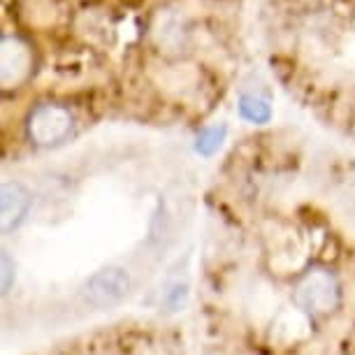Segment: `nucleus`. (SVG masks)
Wrapping results in <instances>:
<instances>
[{"instance_id":"obj_1","label":"nucleus","mask_w":355,"mask_h":355,"mask_svg":"<svg viewBox=\"0 0 355 355\" xmlns=\"http://www.w3.org/2000/svg\"><path fill=\"white\" fill-rule=\"evenodd\" d=\"M339 284L327 270H311L295 288V302L311 316H327L339 306Z\"/></svg>"},{"instance_id":"obj_2","label":"nucleus","mask_w":355,"mask_h":355,"mask_svg":"<svg viewBox=\"0 0 355 355\" xmlns=\"http://www.w3.org/2000/svg\"><path fill=\"white\" fill-rule=\"evenodd\" d=\"M72 130L70 112L61 105H40L28 116V135L40 146L63 142Z\"/></svg>"},{"instance_id":"obj_3","label":"nucleus","mask_w":355,"mask_h":355,"mask_svg":"<svg viewBox=\"0 0 355 355\" xmlns=\"http://www.w3.org/2000/svg\"><path fill=\"white\" fill-rule=\"evenodd\" d=\"M130 291V277L121 267H105V270L96 272L86 281L84 286V300L96 309H105L112 306L128 295Z\"/></svg>"},{"instance_id":"obj_4","label":"nucleus","mask_w":355,"mask_h":355,"mask_svg":"<svg viewBox=\"0 0 355 355\" xmlns=\"http://www.w3.org/2000/svg\"><path fill=\"white\" fill-rule=\"evenodd\" d=\"M33 53L31 46L19 37H3L0 44V68H3V86L12 89V86L21 84L31 72Z\"/></svg>"},{"instance_id":"obj_5","label":"nucleus","mask_w":355,"mask_h":355,"mask_svg":"<svg viewBox=\"0 0 355 355\" xmlns=\"http://www.w3.org/2000/svg\"><path fill=\"white\" fill-rule=\"evenodd\" d=\"M31 207V196L21 184L8 182L3 186V230L8 232L21 223Z\"/></svg>"},{"instance_id":"obj_6","label":"nucleus","mask_w":355,"mask_h":355,"mask_svg":"<svg viewBox=\"0 0 355 355\" xmlns=\"http://www.w3.org/2000/svg\"><path fill=\"white\" fill-rule=\"evenodd\" d=\"M239 114L251 123H267L272 119L270 105L256 96H242V100H239Z\"/></svg>"},{"instance_id":"obj_7","label":"nucleus","mask_w":355,"mask_h":355,"mask_svg":"<svg viewBox=\"0 0 355 355\" xmlns=\"http://www.w3.org/2000/svg\"><path fill=\"white\" fill-rule=\"evenodd\" d=\"M223 139H225V125H211V128H205L198 135L196 149L198 153H202V156H211L214 151L220 149Z\"/></svg>"},{"instance_id":"obj_8","label":"nucleus","mask_w":355,"mask_h":355,"mask_svg":"<svg viewBox=\"0 0 355 355\" xmlns=\"http://www.w3.org/2000/svg\"><path fill=\"white\" fill-rule=\"evenodd\" d=\"M12 272H15V265H12L10 253L3 251V293L10 291V286H12Z\"/></svg>"}]
</instances>
